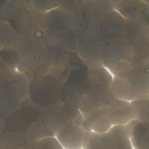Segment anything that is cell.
Instances as JSON below:
<instances>
[{"label":"cell","mask_w":149,"mask_h":149,"mask_svg":"<svg viewBox=\"0 0 149 149\" xmlns=\"http://www.w3.org/2000/svg\"><path fill=\"white\" fill-rule=\"evenodd\" d=\"M112 74L111 88L119 98L132 101L149 98V56L104 65Z\"/></svg>","instance_id":"6da1fadb"},{"label":"cell","mask_w":149,"mask_h":149,"mask_svg":"<svg viewBox=\"0 0 149 149\" xmlns=\"http://www.w3.org/2000/svg\"><path fill=\"white\" fill-rule=\"evenodd\" d=\"M125 19L126 44L123 60L148 57L149 23L141 19Z\"/></svg>","instance_id":"7a4b0ae2"},{"label":"cell","mask_w":149,"mask_h":149,"mask_svg":"<svg viewBox=\"0 0 149 149\" xmlns=\"http://www.w3.org/2000/svg\"><path fill=\"white\" fill-rule=\"evenodd\" d=\"M84 144L89 148H133L126 124L114 125L103 132L88 130Z\"/></svg>","instance_id":"3957f363"},{"label":"cell","mask_w":149,"mask_h":149,"mask_svg":"<svg viewBox=\"0 0 149 149\" xmlns=\"http://www.w3.org/2000/svg\"><path fill=\"white\" fill-rule=\"evenodd\" d=\"M133 148H149V119H132L126 124Z\"/></svg>","instance_id":"277c9868"},{"label":"cell","mask_w":149,"mask_h":149,"mask_svg":"<svg viewBox=\"0 0 149 149\" xmlns=\"http://www.w3.org/2000/svg\"><path fill=\"white\" fill-rule=\"evenodd\" d=\"M130 102L133 108V119L140 120L149 119V98L136 100Z\"/></svg>","instance_id":"5b68a950"},{"label":"cell","mask_w":149,"mask_h":149,"mask_svg":"<svg viewBox=\"0 0 149 149\" xmlns=\"http://www.w3.org/2000/svg\"><path fill=\"white\" fill-rule=\"evenodd\" d=\"M143 2H144V3H147V4H148L149 5V0H141Z\"/></svg>","instance_id":"8992f818"}]
</instances>
